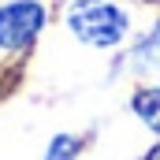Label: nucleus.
Wrapping results in <instances>:
<instances>
[{
    "label": "nucleus",
    "mask_w": 160,
    "mask_h": 160,
    "mask_svg": "<svg viewBox=\"0 0 160 160\" xmlns=\"http://www.w3.org/2000/svg\"><path fill=\"white\" fill-rule=\"evenodd\" d=\"M134 67H142V71H160V22L138 41V48H134Z\"/></svg>",
    "instance_id": "20e7f679"
},
{
    "label": "nucleus",
    "mask_w": 160,
    "mask_h": 160,
    "mask_svg": "<svg viewBox=\"0 0 160 160\" xmlns=\"http://www.w3.org/2000/svg\"><path fill=\"white\" fill-rule=\"evenodd\" d=\"M130 112L160 138V86H142L130 97Z\"/></svg>",
    "instance_id": "7ed1b4c3"
},
{
    "label": "nucleus",
    "mask_w": 160,
    "mask_h": 160,
    "mask_svg": "<svg viewBox=\"0 0 160 160\" xmlns=\"http://www.w3.org/2000/svg\"><path fill=\"white\" fill-rule=\"evenodd\" d=\"M145 160H160V145H157V149H153V153H149Z\"/></svg>",
    "instance_id": "423d86ee"
},
{
    "label": "nucleus",
    "mask_w": 160,
    "mask_h": 160,
    "mask_svg": "<svg viewBox=\"0 0 160 160\" xmlns=\"http://www.w3.org/2000/svg\"><path fill=\"white\" fill-rule=\"evenodd\" d=\"M82 145H86V142H82L78 134H52L41 160H78L82 157Z\"/></svg>",
    "instance_id": "39448f33"
},
{
    "label": "nucleus",
    "mask_w": 160,
    "mask_h": 160,
    "mask_svg": "<svg viewBox=\"0 0 160 160\" xmlns=\"http://www.w3.org/2000/svg\"><path fill=\"white\" fill-rule=\"evenodd\" d=\"M48 22L41 0H8L0 4V52H26Z\"/></svg>",
    "instance_id": "f03ea898"
},
{
    "label": "nucleus",
    "mask_w": 160,
    "mask_h": 160,
    "mask_svg": "<svg viewBox=\"0 0 160 160\" xmlns=\"http://www.w3.org/2000/svg\"><path fill=\"white\" fill-rule=\"evenodd\" d=\"M75 41L89 48H116L130 34V15L112 0H75L63 15Z\"/></svg>",
    "instance_id": "f257e3e1"
}]
</instances>
